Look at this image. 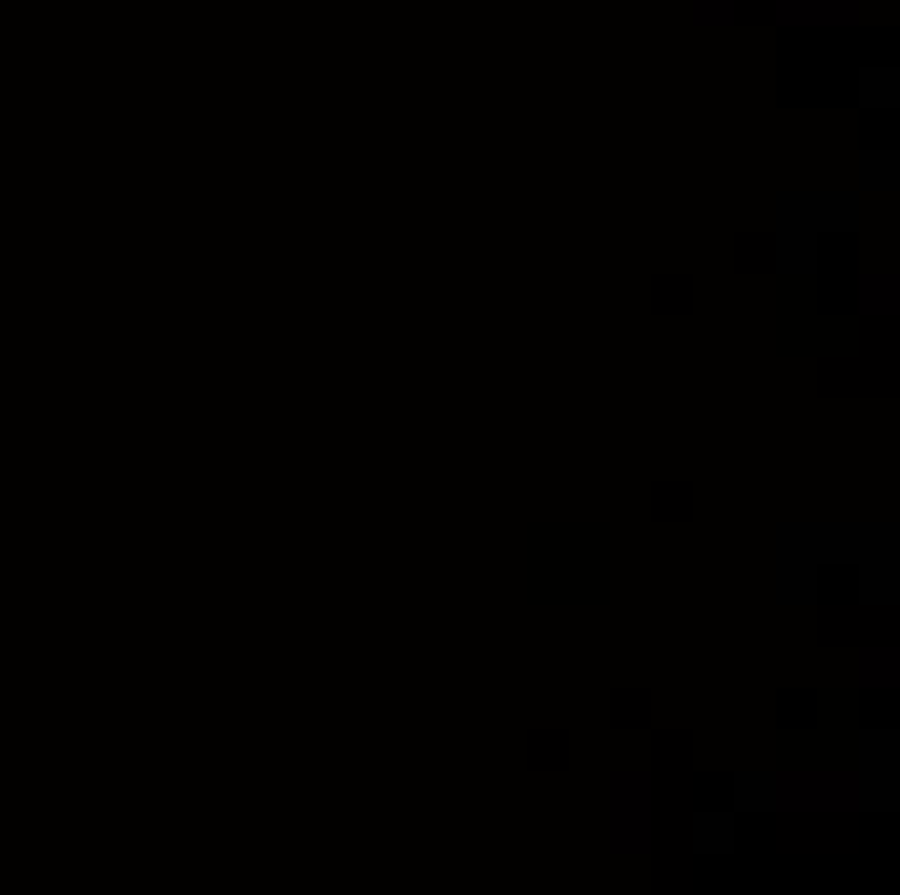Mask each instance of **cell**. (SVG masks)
<instances>
[{"mask_svg": "<svg viewBox=\"0 0 900 895\" xmlns=\"http://www.w3.org/2000/svg\"><path fill=\"white\" fill-rule=\"evenodd\" d=\"M776 813H859V777L854 766L776 771Z\"/></svg>", "mask_w": 900, "mask_h": 895, "instance_id": "6da1fadb", "label": "cell"}, {"mask_svg": "<svg viewBox=\"0 0 900 895\" xmlns=\"http://www.w3.org/2000/svg\"><path fill=\"white\" fill-rule=\"evenodd\" d=\"M859 808L869 813H890L900 802V736L895 730H864L859 736Z\"/></svg>", "mask_w": 900, "mask_h": 895, "instance_id": "7a4b0ae2", "label": "cell"}, {"mask_svg": "<svg viewBox=\"0 0 900 895\" xmlns=\"http://www.w3.org/2000/svg\"><path fill=\"white\" fill-rule=\"evenodd\" d=\"M611 833L616 854L652 849V771H616L611 777Z\"/></svg>", "mask_w": 900, "mask_h": 895, "instance_id": "3957f363", "label": "cell"}, {"mask_svg": "<svg viewBox=\"0 0 900 895\" xmlns=\"http://www.w3.org/2000/svg\"><path fill=\"white\" fill-rule=\"evenodd\" d=\"M854 311H864V316H895L900 311V274L895 270H859L854 280Z\"/></svg>", "mask_w": 900, "mask_h": 895, "instance_id": "277c9868", "label": "cell"}, {"mask_svg": "<svg viewBox=\"0 0 900 895\" xmlns=\"http://www.w3.org/2000/svg\"><path fill=\"white\" fill-rule=\"evenodd\" d=\"M730 802L740 813H776V771H735Z\"/></svg>", "mask_w": 900, "mask_h": 895, "instance_id": "5b68a950", "label": "cell"}, {"mask_svg": "<svg viewBox=\"0 0 900 895\" xmlns=\"http://www.w3.org/2000/svg\"><path fill=\"white\" fill-rule=\"evenodd\" d=\"M735 849V818L699 808L693 813V854H730Z\"/></svg>", "mask_w": 900, "mask_h": 895, "instance_id": "8992f818", "label": "cell"}, {"mask_svg": "<svg viewBox=\"0 0 900 895\" xmlns=\"http://www.w3.org/2000/svg\"><path fill=\"white\" fill-rule=\"evenodd\" d=\"M900 684V647H864L859 653V688L874 694V688H890Z\"/></svg>", "mask_w": 900, "mask_h": 895, "instance_id": "52a82bcc", "label": "cell"}, {"mask_svg": "<svg viewBox=\"0 0 900 895\" xmlns=\"http://www.w3.org/2000/svg\"><path fill=\"white\" fill-rule=\"evenodd\" d=\"M776 725H782V730H792V725H797V730H813V725H818V694H813V688H782V694H776Z\"/></svg>", "mask_w": 900, "mask_h": 895, "instance_id": "ba28073f", "label": "cell"}, {"mask_svg": "<svg viewBox=\"0 0 900 895\" xmlns=\"http://www.w3.org/2000/svg\"><path fill=\"white\" fill-rule=\"evenodd\" d=\"M611 704H616L611 709L616 730H647V720H652V709H647V704H652L647 699V688H637V694H631V688H616Z\"/></svg>", "mask_w": 900, "mask_h": 895, "instance_id": "9c48e42d", "label": "cell"}, {"mask_svg": "<svg viewBox=\"0 0 900 895\" xmlns=\"http://www.w3.org/2000/svg\"><path fill=\"white\" fill-rule=\"evenodd\" d=\"M735 270H772V233H740L735 239Z\"/></svg>", "mask_w": 900, "mask_h": 895, "instance_id": "30bf717a", "label": "cell"}, {"mask_svg": "<svg viewBox=\"0 0 900 895\" xmlns=\"http://www.w3.org/2000/svg\"><path fill=\"white\" fill-rule=\"evenodd\" d=\"M528 746H533V766H564V746H569V740H564V730H554V736L538 730Z\"/></svg>", "mask_w": 900, "mask_h": 895, "instance_id": "8fae6325", "label": "cell"}, {"mask_svg": "<svg viewBox=\"0 0 900 895\" xmlns=\"http://www.w3.org/2000/svg\"><path fill=\"white\" fill-rule=\"evenodd\" d=\"M652 290H658V311H689V290H693L689 274H678V280H668V274H662Z\"/></svg>", "mask_w": 900, "mask_h": 895, "instance_id": "7c38bea8", "label": "cell"}, {"mask_svg": "<svg viewBox=\"0 0 900 895\" xmlns=\"http://www.w3.org/2000/svg\"><path fill=\"white\" fill-rule=\"evenodd\" d=\"M658 518H689V481H678V487L662 481L658 487Z\"/></svg>", "mask_w": 900, "mask_h": 895, "instance_id": "4fadbf2b", "label": "cell"}, {"mask_svg": "<svg viewBox=\"0 0 900 895\" xmlns=\"http://www.w3.org/2000/svg\"><path fill=\"white\" fill-rule=\"evenodd\" d=\"M864 187H885V192H895V156H864Z\"/></svg>", "mask_w": 900, "mask_h": 895, "instance_id": "5bb4252c", "label": "cell"}]
</instances>
